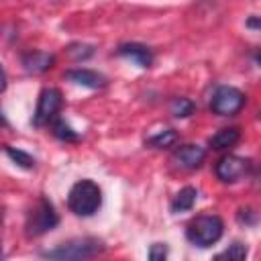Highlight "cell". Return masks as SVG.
<instances>
[{"label": "cell", "instance_id": "obj_1", "mask_svg": "<svg viewBox=\"0 0 261 261\" xmlns=\"http://www.w3.org/2000/svg\"><path fill=\"white\" fill-rule=\"evenodd\" d=\"M100 253H104V241L98 237H73L39 255L47 261H92Z\"/></svg>", "mask_w": 261, "mask_h": 261}, {"label": "cell", "instance_id": "obj_2", "mask_svg": "<svg viewBox=\"0 0 261 261\" xmlns=\"http://www.w3.org/2000/svg\"><path fill=\"white\" fill-rule=\"evenodd\" d=\"M102 206V188L94 179H77L67 192V208L75 216L90 218Z\"/></svg>", "mask_w": 261, "mask_h": 261}, {"label": "cell", "instance_id": "obj_3", "mask_svg": "<svg viewBox=\"0 0 261 261\" xmlns=\"http://www.w3.org/2000/svg\"><path fill=\"white\" fill-rule=\"evenodd\" d=\"M222 234L224 222L218 214H198L186 224V239L198 249H208L216 245Z\"/></svg>", "mask_w": 261, "mask_h": 261}, {"label": "cell", "instance_id": "obj_4", "mask_svg": "<svg viewBox=\"0 0 261 261\" xmlns=\"http://www.w3.org/2000/svg\"><path fill=\"white\" fill-rule=\"evenodd\" d=\"M59 224V214L55 212V206L49 198L41 196L27 212L24 216V234L29 239H37L49 230H53Z\"/></svg>", "mask_w": 261, "mask_h": 261}, {"label": "cell", "instance_id": "obj_5", "mask_svg": "<svg viewBox=\"0 0 261 261\" xmlns=\"http://www.w3.org/2000/svg\"><path fill=\"white\" fill-rule=\"evenodd\" d=\"M63 108V94L59 88H53V86H47L39 92V98H37V108H35V114L31 118V124L35 128H43V126H49L53 124L55 118H59V110Z\"/></svg>", "mask_w": 261, "mask_h": 261}, {"label": "cell", "instance_id": "obj_6", "mask_svg": "<svg viewBox=\"0 0 261 261\" xmlns=\"http://www.w3.org/2000/svg\"><path fill=\"white\" fill-rule=\"evenodd\" d=\"M247 104L245 92L234 86H218L210 96V112L216 116H234Z\"/></svg>", "mask_w": 261, "mask_h": 261}, {"label": "cell", "instance_id": "obj_7", "mask_svg": "<svg viewBox=\"0 0 261 261\" xmlns=\"http://www.w3.org/2000/svg\"><path fill=\"white\" fill-rule=\"evenodd\" d=\"M253 171V163L247 157L241 155H222L216 163H214V175L218 181L222 184H237L243 177H247Z\"/></svg>", "mask_w": 261, "mask_h": 261}, {"label": "cell", "instance_id": "obj_8", "mask_svg": "<svg viewBox=\"0 0 261 261\" xmlns=\"http://www.w3.org/2000/svg\"><path fill=\"white\" fill-rule=\"evenodd\" d=\"M204 161H206V149L196 143H184L175 147L171 153V165L181 171H194L202 167Z\"/></svg>", "mask_w": 261, "mask_h": 261}, {"label": "cell", "instance_id": "obj_9", "mask_svg": "<svg viewBox=\"0 0 261 261\" xmlns=\"http://www.w3.org/2000/svg\"><path fill=\"white\" fill-rule=\"evenodd\" d=\"M63 77L75 86L88 88V90H102L108 86V77L96 69H88V67H71L63 73Z\"/></svg>", "mask_w": 261, "mask_h": 261}, {"label": "cell", "instance_id": "obj_10", "mask_svg": "<svg viewBox=\"0 0 261 261\" xmlns=\"http://www.w3.org/2000/svg\"><path fill=\"white\" fill-rule=\"evenodd\" d=\"M116 55L122 57V59L133 61V63H135L137 67H141V69H149V67L153 65V61H155V55H153L151 47H147V45H143V43H135V41L118 45V47H116Z\"/></svg>", "mask_w": 261, "mask_h": 261}, {"label": "cell", "instance_id": "obj_11", "mask_svg": "<svg viewBox=\"0 0 261 261\" xmlns=\"http://www.w3.org/2000/svg\"><path fill=\"white\" fill-rule=\"evenodd\" d=\"M20 65L27 73H45L55 65V55L47 53V51H39V49H29L20 55Z\"/></svg>", "mask_w": 261, "mask_h": 261}, {"label": "cell", "instance_id": "obj_12", "mask_svg": "<svg viewBox=\"0 0 261 261\" xmlns=\"http://www.w3.org/2000/svg\"><path fill=\"white\" fill-rule=\"evenodd\" d=\"M239 141H241V128L239 126H224L208 139V147L214 151H226V149L234 147Z\"/></svg>", "mask_w": 261, "mask_h": 261}, {"label": "cell", "instance_id": "obj_13", "mask_svg": "<svg viewBox=\"0 0 261 261\" xmlns=\"http://www.w3.org/2000/svg\"><path fill=\"white\" fill-rule=\"evenodd\" d=\"M196 198H198V190H196L194 186H186V188H181V190L171 198V202H169V210H171L173 214L188 212V210L194 208Z\"/></svg>", "mask_w": 261, "mask_h": 261}, {"label": "cell", "instance_id": "obj_14", "mask_svg": "<svg viewBox=\"0 0 261 261\" xmlns=\"http://www.w3.org/2000/svg\"><path fill=\"white\" fill-rule=\"evenodd\" d=\"M177 141H179L177 130H175V128H165V130H159V133L151 135V137L145 141V145L151 147V149H169V147H173Z\"/></svg>", "mask_w": 261, "mask_h": 261}, {"label": "cell", "instance_id": "obj_15", "mask_svg": "<svg viewBox=\"0 0 261 261\" xmlns=\"http://www.w3.org/2000/svg\"><path fill=\"white\" fill-rule=\"evenodd\" d=\"M51 135H53L57 141H61V143H77V141H80V133L73 130V126H71L67 120H63V118H55V120H53V124H51Z\"/></svg>", "mask_w": 261, "mask_h": 261}, {"label": "cell", "instance_id": "obj_16", "mask_svg": "<svg viewBox=\"0 0 261 261\" xmlns=\"http://www.w3.org/2000/svg\"><path fill=\"white\" fill-rule=\"evenodd\" d=\"M2 149H4V155H6L16 167H20V169H35L37 159H35L31 153H27V151H22V149H16V147H12V145H4Z\"/></svg>", "mask_w": 261, "mask_h": 261}, {"label": "cell", "instance_id": "obj_17", "mask_svg": "<svg viewBox=\"0 0 261 261\" xmlns=\"http://www.w3.org/2000/svg\"><path fill=\"white\" fill-rule=\"evenodd\" d=\"M247 255H249V247L245 243H241V241H232L212 261H247Z\"/></svg>", "mask_w": 261, "mask_h": 261}, {"label": "cell", "instance_id": "obj_18", "mask_svg": "<svg viewBox=\"0 0 261 261\" xmlns=\"http://www.w3.org/2000/svg\"><path fill=\"white\" fill-rule=\"evenodd\" d=\"M65 53H67V57H69L71 61L80 63V61H88L90 57H94L96 47H94V45H90V43L75 41V43H69V45L65 47Z\"/></svg>", "mask_w": 261, "mask_h": 261}, {"label": "cell", "instance_id": "obj_19", "mask_svg": "<svg viewBox=\"0 0 261 261\" xmlns=\"http://www.w3.org/2000/svg\"><path fill=\"white\" fill-rule=\"evenodd\" d=\"M169 112L175 118H188L196 112V104L186 96H175L169 100Z\"/></svg>", "mask_w": 261, "mask_h": 261}, {"label": "cell", "instance_id": "obj_20", "mask_svg": "<svg viewBox=\"0 0 261 261\" xmlns=\"http://www.w3.org/2000/svg\"><path fill=\"white\" fill-rule=\"evenodd\" d=\"M167 253H169L167 243H151V247L147 251V259L149 261H167Z\"/></svg>", "mask_w": 261, "mask_h": 261}, {"label": "cell", "instance_id": "obj_21", "mask_svg": "<svg viewBox=\"0 0 261 261\" xmlns=\"http://www.w3.org/2000/svg\"><path fill=\"white\" fill-rule=\"evenodd\" d=\"M237 218H239L241 224H255L257 218H259V214L255 210H251V208H239Z\"/></svg>", "mask_w": 261, "mask_h": 261}, {"label": "cell", "instance_id": "obj_22", "mask_svg": "<svg viewBox=\"0 0 261 261\" xmlns=\"http://www.w3.org/2000/svg\"><path fill=\"white\" fill-rule=\"evenodd\" d=\"M245 27H247V29H253V31H261V16L251 14V16L245 20Z\"/></svg>", "mask_w": 261, "mask_h": 261}, {"label": "cell", "instance_id": "obj_23", "mask_svg": "<svg viewBox=\"0 0 261 261\" xmlns=\"http://www.w3.org/2000/svg\"><path fill=\"white\" fill-rule=\"evenodd\" d=\"M251 55H253V61H255V63L261 67V47H257V49H255Z\"/></svg>", "mask_w": 261, "mask_h": 261}, {"label": "cell", "instance_id": "obj_24", "mask_svg": "<svg viewBox=\"0 0 261 261\" xmlns=\"http://www.w3.org/2000/svg\"><path fill=\"white\" fill-rule=\"evenodd\" d=\"M255 179H257V184H259V186H261V167H259V169H257V173H255Z\"/></svg>", "mask_w": 261, "mask_h": 261}, {"label": "cell", "instance_id": "obj_25", "mask_svg": "<svg viewBox=\"0 0 261 261\" xmlns=\"http://www.w3.org/2000/svg\"><path fill=\"white\" fill-rule=\"evenodd\" d=\"M259 116H261V110H259Z\"/></svg>", "mask_w": 261, "mask_h": 261}]
</instances>
